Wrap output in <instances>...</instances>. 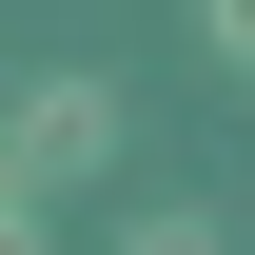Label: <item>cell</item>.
<instances>
[{
    "label": "cell",
    "mask_w": 255,
    "mask_h": 255,
    "mask_svg": "<svg viewBox=\"0 0 255 255\" xmlns=\"http://www.w3.org/2000/svg\"><path fill=\"white\" fill-rule=\"evenodd\" d=\"M98 157H118V79H39L20 118H0V177H20V196H59V177H98Z\"/></svg>",
    "instance_id": "obj_1"
},
{
    "label": "cell",
    "mask_w": 255,
    "mask_h": 255,
    "mask_svg": "<svg viewBox=\"0 0 255 255\" xmlns=\"http://www.w3.org/2000/svg\"><path fill=\"white\" fill-rule=\"evenodd\" d=\"M118 255H216V216H196V196H157V216H137Z\"/></svg>",
    "instance_id": "obj_2"
},
{
    "label": "cell",
    "mask_w": 255,
    "mask_h": 255,
    "mask_svg": "<svg viewBox=\"0 0 255 255\" xmlns=\"http://www.w3.org/2000/svg\"><path fill=\"white\" fill-rule=\"evenodd\" d=\"M0 255H39V196H20V177H0Z\"/></svg>",
    "instance_id": "obj_4"
},
{
    "label": "cell",
    "mask_w": 255,
    "mask_h": 255,
    "mask_svg": "<svg viewBox=\"0 0 255 255\" xmlns=\"http://www.w3.org/2000/svg\"><path fill=\"white\" fill-rule=\"evenodd\" d=\"M196 39H216V59H236V79H255V0H196Z\"/></svg>",
    "instance_id": "obj_3"
}]
</instances>
